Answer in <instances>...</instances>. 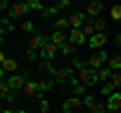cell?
<instances>
[{"instance_id":"6da1fadb","label":"cell","mask_w":121,"mask_h":113,"mask_svg":"<svg viewBox=\"0 0 121 113\" xmlns=\"http://www.w3.org/2000/svg\"><path fill=\"white\" fill-rule=\"evenodd\" d=\"M79 81H81V85H85V87H93V85H97V81H99L97 71H93L91 67L81 69V71H79Z\"/></svg>"},{"instance_id":"7a4b0ae2","label":"cell","mask_w":121,"mask_h":113,"mask_svg":"<svg viewBox=\"0 0 121 113\" xmlns=\"http://www.w3.org/2000/svg\"><path fill=\"white\" fill-rule=\"evenodd\" d=\"M73 69H56L55 73H52V81L55 83H60V85H63V83H67V81H71L73 83Z\"/></svg>"},{"instance_id":"3957f363","label":"cell","mask_w":121,"mask_h":113,"mask_svg":"<svg viewBox=\"0 0 121 113\" xmlns=\"http://www.w3.org/2000/svg\"><path fill=\"white\" fill-rule=\"evenodd\" d=\"M105 61H107V52L99 51V52H95V55H91L89 65H91V69H93V71H99L101 67H105Z\"/></svg>"},{"instance_id":"277c9868","label":"cell","mask_w":121,"mask_h":113,"mask_svg":"<svg viewBox=\"0 0 121 113\" xmlns=\"http://www.w3.org/2000/svg\"><path fill=\"white\" fill-rule=\"evenodd\" d=\"M56 52H59V47H56L52 40H48V43L44 44V48L40 51V56H43V61H51L52 56H56Z\"/></svg>"},{"instance_id":"5b68a950","label":"cell","mask_w":121,"mask_h":113,"mask_svg":"<svg viewBox=\"0 0 121 113\" xmlns=\"http://www.w3.org/2000/svg\"><path fill=\"white\" fill-rule=\"evenodd\" d=\"M107 109L111 113H119L121 111V93H113V95H109L107 99Z\"/></svg>"},{"instance_id":"8992f818","label":"cell","mask_w":121,"mask_h":113,"mask_svg":"<svg viewBox=\"0 0 121 113\" xmlns=\"http://www.w3.org/2000/svg\"><path fill=\"white\" fill-rule=\"evenodd\" d=\"M48 43V39L47 36H40V35H35L32 39L28 40V48L30 51H43L44 48V44Z\"/></svg>"},{"instance_id":"52a82bcc","label":"cell","mask_w":121,"mask_h":113,"mask_svg":"<svg viewBox=\"0 0 121 113\" xmlns=\"http://www.w3.org/2000/svg\"><path fill=\"white\" fill-rule=\"evenodd\" d=\"M79 107H81V101L77 97H67L63 103V113H75Z\"/></svg>"},{"instance_id":"ba28073f","label":"cell","mask_w":121,"mask_h":113,"mask_svg":"<svg viewBox=\"0 0 121 113\" xmlns=\"http://www.w3.org/2000/svg\"><path fill=\"white\" fill-rule=\"evenodd\" d=\"M26 14H28V6H26V2H20V4H14L12 8H10V14H8V16L20 18V16H26Z\"/></svg>"},{"instance_id":"9c48e42d","label":"cell","mask_w":121,"mask_h":113,"mask_svg":"<svg viewBox=\"0 0 121 113\" xmlns=\"http://www.w3.org/2000/svg\"><path fill=\"white\" fill-rule=\"evenodd\" d=\"M22 95L24 97H40V91H39V83H26L22 87Z\"/></svg>"},{"instance_id":"30bf717a","label":"cell","mask_w":121,"mask_h":113,"mask_svg":"<svg viewBox=\"0 0 121 113\" xmlns=\"http://www.w3.org/2000/svg\"><path fill=\"white\" fill-rule=\"evenodd\" d=\"M26 83H28V81H26V79L22 77V75H12V77L8 79L10 89H20V91H22V87H24Z\"/></svg>"},{"instance_id":"8fae6325","label":"cell","mask_w":121,"mask_h":113,"mask_svg":"<svg viewBox=\"0 0 121 113\" xmlns=\"http://www.w3.org/2000/svg\"><path fill=\"white\" fill-rule=\"evenodd\" d=\"M105 43H107V35H105V32H101V35H95V36H91V39H89L91 48H101Z\"/></svg>"},{"instance_id":"7c38bea8","label":"cell","mask_w":121,"mask_h":113,"mask_svg":"<svg viewBox=\"0 0 121 113\" xmlns=\"http://www.w3.org/2000/svg\"><path fill=\"white\" fill-rule=\"evenodd\" d=\"M83 22H85V16H83L81 12H73V14L69 16V24H71V28H73V30H75V28H81Z\"/></svg>"},{"instance_id":"4fadbf2b","label":"cell","mask_w":121,"mask_h":113,"mask_svg":"<svg viewBox=\"0 0 121 113\" xmlns=\"http://www.w3.org/2000/svg\"><path fill=\"white\" fill-rule=\"evenodd\" d=\"M71 43H73V44H83V43H85V35H83L81 28L71 30Z\"/></svg>"},{"instance_id":"5bb4252c","label":"cell","mask_w":121,"mask_h":113,"mask_svg":"<svg viewBox=\"0 0 121 113\" xmlns=\"http://www.w3.org/2000/svg\"><path fill=\"white\" fill-rule=\"evenodd\" d=\"M91 22H93V28H95V32L97 35H101V32L105 30V18H101V16H97V18H91Z\"/></svg>"},{"instance_id":"9a60e30c","label":"cell","mask_w":121,"mask_h":113,"mask_svg":"<svg viewBox=\"0 0 121 113\" xmlns=\"http://www.w3.org/2000/svg\"><path fill=\"white\" fill-rule=\"evenodd\" d=\"M101 10H103V4H101V2H91V4L87 6V14H89V16H97Z\"/></svg>"},{"instance_id":"2e32d148","label":"cell","mask_w":121,"mask_h":113,"mask_svg":"<svg viewBox=\"0 0 121 113\" xmlns=\"http://www.w3.org/2000/svg\"><path fill=\"white\" fill-rule=\"evenodd\" d=\"M18 63L12 61V59H6L4 63H2V73H12V71H16Z\"/></svg>"},{"instance_id":"e0dca14e","label":"cell","mask_w":121,"mask_h":113,"mask_svg":"<svg viewBox=\"0 0 121 113\" xmlns=\"http://www.w3.org/2000/svg\"><path fill=\"white\" fill-rule=\"evenodd\" d=\"M109 69H115V71H121V55H113L109 56Z\"/></svg>"},{"instance_id":"ac0fdd59","label":"cell","mask_w":121,"mask_h":113,"mask_svg":"<svg viewBox=\"0 0 121 113\" xmlns=\"http://www.w3.org/2000/svg\"><path fill=\"white\" fill-rule=\"evenodd\" d=\"M10 91H12V89H10L8 81H2V83H0V97H2V99H8Z\"/></svg>"},{"instance_id":"d6986e66","label":"cell","mask_w":121,"mask_h":113,"mask_svg":"<svg viewBox=\"0 0 121 113\" xmlns=\"http://www.w3.org/2000/svg\"><path fill=\"white\" fill-rule=\"evenodd\" d=\"M51 40H52V43H55L56 44V47H63V44H65L67 43V40H65V35H63V32H52V36H51Z\"/></svg>"},{"instance_id":"ffe728a7","label":"cell","mask_w":121,"mask_h":113,"mask_svg":"<svg viewBox=\"0 0 121 113\" xmlns=\"http://www.w3.org/2000/svg\"><path fill=\"white\" fill-rule=\"evenodd\" d=\"M97 77H99V81H105V79L113 77V75H111V69H109V67H101V69L97 71Z\"/></svg>"},{"instance_id":"44dd1931","label":"cell","mask_w":121,"mask_h":113,"mask_svg":"<svg viewBox=\"0 0 121 113\" xmlns=\"http://www.w3.org/2000/svg\"><path fill=\"white\" fill-rule=\"evenodd\" d=\"M81 30H83V35H85V36H89V39H91V36H95V35H97V32H95V28H93V22H87V24L83 26Z\"/></svg>"},{"instance_id":"7402d4cb","label":"cell","mask_w":121,"mask_h":113,"mask_svg":"<svg viewBox=\"0 0 121 113\" xmlns=\"http://www.w3.org/2000/svg\"><path fill=\"white\" fill-rule=\"evenodd\" d=\"M52 85H55V81H47V79H44V81H40V83H39V91H40V95H43L44 91H48V89H52Z\"/></svg>"},{"instance_id":"603a6c76","label":"cell","mask_w":121,"mask_h":113,"mask_svg":"<svg viewBox=\"0 0 121 113\" xmlns=\"http://www.w3.org/2000/svg\"><path fill=\"white\" fill-rule=\"evenodd\" d=\"M111 18H113L115 22L121 20V4H115V6L111 8Z\"/></svg>"},{"instance_id":"cb8c5ba5","label":"cell","mask_w":121,"mask_h":113,"mask_svg":"<svg viewBox=\"0 0 121 113\" xmlns=\"http://www.w3.org/2000/svg\"><path fill=\"white\" fill-rule=\"evenodd\" d=\"M60 52H63V55H73V52H75V44L71 43V40L65 43L63 47H60Z\"/></svg>"},{"instance_id":"d4e9b609","label":"cell","mask_w":121,"mask_h":113,"mask_svg":"<svg viewBox=\"0 0 121 113\" xmlns=\"http://www.w3.org/2000/svg\"><path fill=\"white\" fill-rule=\"evenodd\" d=\"M26 6L32 8V10H39V12H43V10H44V6L40 4V2H36V0H26Z\"/></svg>"},{"instance_id":"484cf974","label":"cell","mask_w":121,"mask_h":113,"mask_svg":"<svg viewBox=\"0 0 121 113\" xmlns=\"http://www.w3.org/2000/svg\"><path fill=\"white\" fill-rule=\"evenodd\" d=\"M20 97H22V91H20V89H12V91H10V97H8L6 101H10V103H14V101H18Z\"/></svg>"},{"instance_id":"4316f807","label":"cell","mask_w":121,"mask_h":113,"mask_svg":"<svg viewBox=\"0 0 121 113\" xmlns=\"http://www.w3.org/2000/svg\"><path fill=\"white\" fill-rule=\"evenodd\" d=\"M67 26H71L69 24V18H59V20L55 22V28H59V30H65Z\"/></svg>"},{"instance_id":"83f0119b","label":"cell","mask_w":121,"mask_h":113,"mask_svg":"<svg viewBox=\"0 0 121 113\" xmlns=\"http://www.w3.org/2000/svg\"><path fill=\"white\" fill-rule=\"evenodd\" d=\"M10 28H12L10 20H8V18H2V24H0V32H2V35H6V32H10Z\"/></svg>"},{"instance_id":"f1b7e54d","label":"cell","mask_w":121,"mask_h":113,"mask_svg":"<svg viewBox=\"0 0 121 113\" xmlns=\"http://www.w3.org/2000/svg\"><path fill=\"white\" fill-rule=\"evenodd\" d=\"M109 83H113V87H121V71H117V73H113V77H111V81Z\"/></svg>"},{"instance_id":"f546056e","label":"cell","mask_w":121,"mask_h":113,"mask_svg":"<svg viewBox=\"0 0 121 113\" xmlns=\"http://www.w3.org/2000/svg\"><path fill=\"white\" fill-rule=\"evenodd\" d=\"M83 103H85V105H87L89 109H93V107L97 105V101H95V97H93V95H85V99H83Z\"/></svg>"},{"instance_id":"4dcf8cb0","label":"cell","mask_w":121,"mask_h":113,"mask_svg":"<svg viewBox=\"0 0 121 113\" xmlns=\"http://www.w3.org/2000/svg\"><path fill=\"white\" fill-rule=\"evenodd\" d=\"M20 28H22V30H35V24H32V22H30V20H22L20 22Z\"/></svg>"},{"instance_id":"1f68e13d","label":"cell","mask_w":121,"mask_h":113,"mask_svg":"<svg viewBox=\"0 0 121 113\" xmlns=\"http://www.w3.org/2000/svg\"><path fill=\"white\" fill-rule=\"evenodd\" d=\"M93 113H107V105H101V103H97L95 107L91 109Z\"/></svg>"},{"instance_id":"d6a6232c","label":"cell","mask_w":121,"mask_h":113,"mask_svg":"<svg viewBox=\"0 0 121 113\" xmlns=\"http://www.w3.org/2000/svg\"><path fill=\"white\" fill-rule=\"evenodd\" d=\"M55 12H56L55 6H51V8H44L43 12H40V18H48V14H55Z\"/></svg>"},{"instance_id":"836d02e7","label":"cell","mask_w":121,"mask_h":113,"mask_svg":"<svg viewBox=\"0 0 121 113\" xmlns=\"http://www.w3.org/2000/svg\"><path fill=\"white\" fill-rule=\"evenodd\" d=\"M43 69H44V71H48V73H51V75H52V73H55V71H56L55 67L51 65V61H43Z\"/></svg>"},{"instance_id":"e575fe53","label":"cell","mask_w":121,"mask_h":113,"mask_svg":"<svg viewBox=\"0 0 121 113\" xmlns=\"http://www.w3.org/2000/svg\"><path fill=\"white\" fill-rule=\"evenodd\" d=\"M73 93H75V97H77V95H83V93H85V85H75V87H73Z\"/></svg>"},{"instance_id":"d590c367","label":"cell","mask_w":121,"mask_h":113,"mask_svg":"<svg viewBox=\"0 0 121 113\" xmlns=\"http://www.w3.org/2000/svg\"><path fill=\"white\" fill-rule=\"evenodd\" d=\"M73 67H75V69H79V71H81V69H85V63H83L81 59H73Z\"/></svg>"},{"instance_id":"8d00e7d4","label":"cell","mask_w":121,"mask_h":113,"mask_svg":"<svg viewBox=\"0 0 121 113\" xmlns=\"http://www.w3.org/2000/svg\"><path fill=\"white\" fill-rule=\"evenodd\" d=\"M48 109H51L48 101H40V113H48Z\"/></svg>"},{"instance_id":"74e56055","label":"cell","mask_w":121,"mask_h":113,"mask_svg":"<svg viewBox=\"0 0 121 113\" xmlns=\"http://www.w3.org/2000/svg\"><path fill=\"white\" fill-rule=\"evenodd\" d=\"M52 6H55L56 10H59V8H65V6H69V0H60V2H56V4H52Z\"/></svg>"},{"instance_id":"f35d334b","label":"cell","mask_w":121,"mask_h":113,"mask_svg":"<svg viewBox=\"0 0 121 113\" xmlns=\"http://www.w3.org/2000/svg\"><path fill=\"white\" fill-rule=\"evenodd\" d=\"M26 59H28V61H35L36 59V51H30L28 48V51H26Z\"/></svg>"},{"instance_id":"ab89813d","label":"cell","mask_w":121,"mask_h":113,"mask_svg":"<svg viewBox=\"0 0 121 113\" xmlns=\"http://www.w3.org/2000/svg\"><path fill=\"white\" fill-rule=\"evenodd\" d=\"M117 44H119V47H121V35L117 36Z\"/></svg>"},{"instance_id":"60d3db41","label":"cell","mask_w":121,"mask_h":113,"mask_svg":"<svg viewBox=\"0 0 121 113\" xmlns=\"http://www.w3.org/2000/svg\"><path fill=\"white\" fill-rule=\"evenodd\" d=\"M14 113H26V111H14Z\"/></svg>"}]
</instances>
